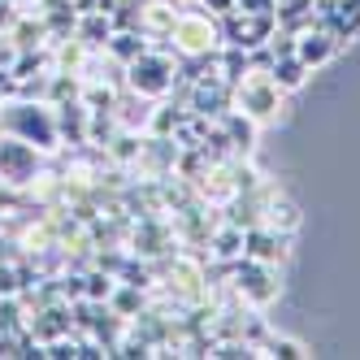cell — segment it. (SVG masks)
<instances>
[{
    "mask_svg": "<svg viewBox=\"0 0 360 360\" xmlns=\"http://www.w3.org/2000/svg\"><path fill=\"white\" fill-rule=\"evenodd\" d=\"M278 83L274 79H248L243 87H239V100H243V109L248 113H256V117H265V113H274L278 109Z\"/></svg>",
    "mask_w": 360,
    "mask_h": 360,
    "instance_id": "6da1fadb",
    "label": "cell"
},
{
    "mask_svg": "<svg viewBox=\"0 0 360 360\" xmlns=\"http://www.w3.org/2000/svg\"><path fill=\"white\" fill-rule=\"evenodd\" d=\"M135 87L143 91H165L169 87V74L161 61H135Z\"/></svg>",
    "mask_w": 360,
    "mask_h": 360,
    "instance_id": "7a4b0ae2",
    "label": "cell"
},
{
    "mask_svg": "<svg viewBox=\"0 0 360 360\" xmlns=\"http://www.w3.org/2000/svg\"><path fill=\"white\" fill-rule=\"evenodd\" d=\"M265 282H269V269L248 265V282H243V291H248L256 304H265V300H274V295H278V287H265Z\"/></svg>",
    "mask_w": 360,
    "mask_h": 360,
    "instance_id": "3957f363",
    "label": "cell"
},
{
    "mask_svg": "<svg viewBox=\"0 0 360 360\" xmlns=\"http://www.w3.org/2000/svg\"><path fill=\"white\" fill-rule=\"evenodd\" d=\"M304 70H308V65H304L300 57H287V61L274 65V83H278V87H300V83H304Z\"/></svg>",
    "mask_w": 360,
    "mask_h": 360,
    "instance_id": "277c9868",
    "label": "cell"
},
{
    "mask_svg": "<svg viewBox=\"0 0 360 360\" xmlns=\"http://www.w3.org/2000/svg\"><path fill=\"white\" fill-rule=\"evenodd\" d=\"M304 65H317V61H326L330 57V39L326 35H304V44H300V53H295Z\"/></svg>",
    "mask_w": 360,
    "mask_h": 360,
    "instance_id": "5b68a950",
    "label": "cell"
},
{
    "mask_svg": "<svg viewBox=\"0 0 360 360\" xmlns=\"http://www.w3.org/2000/svg\"><path fill=\"white\" fill-rule=\"evenodd\" d=\"M269 356H304V347L291 343V339H274V343H269Z\"/></svg>",
    "mask_w": 360,
    "mask_h": 360,
    "instance_id": "8992f818",
    "label": "cell"
}]
</instances>
